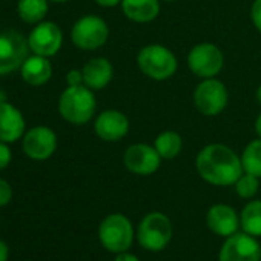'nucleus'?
<instances>
[{"instance_id": "f257e3e1", "label": "nucleus", "mask_w": 261, "mask_h": 261, "mask_svg": "<svg viewBox=\"0 0 261 261\" xmlns=\"http://www.w3.org/2000/svg\"><path fill=\"white\" fill-rule=\"evenodd\" d=\"M195 168L198 175L214 186H232L244 172L241 157L221 143L204 146L197 154Z\"/></svg>"}, {"instance_id": "f03ea898", "label": "nucleus", "mask_w": 261, "mask_h": 261, "mask_svg": "<svg viewBox=\"0 0 261 261\" xmlns=\"http://www.w3.org/2000/svg\"><path fill=\"white\" fill-rule=\"evenodd\" d=\"M97 101L94 91L85 85L68 86L59 98V112L71 124L88 123L95 112Z\"/></svg>"}, {"instance_id": "7ed1b4c3", "label": "nucleus", "mask_w": 261, "mask_h": 261, "mask_svg": "<svg viewBox=\"0 0 261 261\" xmlns=\"http://www.w3.org/2000/svg\"><path fill=\"white\" fill-rule=\"evenodd\" d=\"M137 65L146 77L157 82L171 79L178 68L177 57L163 45L143 46L137 54Z\"/></svg>"}, {"instance_id": "20e7f679", "label": "nucleus", "mask_w": 261, "mask_h": 261, "mask_svg": "<svg viewBox=\"0 0 261 261\" xmlns=\"http://www.w3.org/2000/svg\"><path fill=\"white\" fill-rule=\"evenodd\" d=\"M98 238L106 250L112 253L126 252L134 241L133 223L123 214H111L101 221L98 227Z\"/></svg>"}, {"instance_id": "39448f33", "label": "nucleus", "mask_w": 261, "mask_h": 261, "mask_svg": "<svg viewBox=\"0 0 261 261\" xmlns=\"http://www.w3.org/2000/svg\"><path fill=\"white\" fill-rule=\"evenodd\" d=\"M137 238L140 246L146 250H163L172 238V223L165 214L151 212L142 220Z\"/></svg>"}, {"instance_id": "423d86ee", "label": "nucleus", "mask_w": 261, "mask_h": 261, "mask_svg": "<svg viewBox=\"0 0 261 261\" xmlns=\"http://www.w3.org/2000/svg\"><path fill=\"white\" fill-rule=\"evenodd\" d=\"M108 37L109 28L106 22L98 16L80 17L71 30L72 43L83 51H94L101 48Z\"/></svg>"}, {"instance_id": "0eeeda50", "label": "nucleus", "mask_w": 261, "mask_h": 261, "mask_svg": "<svg viewBox=\"0 0 261 261\" xmlns=\"http://www.w3.org/2000/svg\"><path fill=\"white\" fill-rule=\"evenodd\" d=\"M229 101V94L223 82L214 79H203L194 91V105L200 114L215 117L221 114Z\"/></svg>"}, {"instance_id": "6e6552de", "label": "nucleus", "mask_w": 261, "mask_h": 261, "mask_svg": "<svg viewBox=\"0 0 261 261\" xmlns=\"http://www.w3.org/2000/svg\"><path fill=\"white\" fill-rule=\"evenodd\" d=\"M28 39L14 30L0 33V75L19 69L28 59Z\"/></svg>"}, {"instance_id": "1a4fd4ad", "label": "nucleus", "mask_w": 261, "mask_h": 261, "mask_svg": "<svg viewBox=\"0 0 261 261\" xmlns=\"http://www.w3.org/2000/svg\"><path fill=\"white\" fill-rule=\"evenodd\" d=\"M224 65L221 49L214 43H198L188 54L189 69L200 79H214Z\"/></svg>"}, {"instance_id": "9d476101", "label": "nucleus", "mask_w": 261, "mask_h": 261, "mask_svg": "<svg viewBox=\"0 0 261 261\" xmlns=\"http://www.w3.org/2000/svg\"><path fill=\"white\" fill-rule=\"evenodd\" d=\"M261 246L255 237L246 232H235L227 237L220 249L218 261H259Z\"/></svg>"}, {"instance_id": "9b49d317", "label": "nucleus", "mask_w": 261, "mask_h": 261, "mask_svg": "<svg viewBox=\"0 0 261 261\" xmlns=\"http://www.w3.org/2000/svg\"><path fill=\"white\" fill-rule=\"evenodd\" d=\"M123 163L129 172L146 177L159 171L162 165V157L154 146L136 143L126 149L123 155Z\"/></svg>"}, {"instance_id": "f8f14e48", "label": "nucleus", "mask_w": 261, "mask_h": 261, "mask_svg": "<svg viewBox=\"0 0 261 261\" xmlns=\"http://www.w3.org/2000/svg\"><path fill=\"white\" fill-rule=\"evenodd\" d=\"M30 49L43 57L56 56L63 45L62 30L53 22H40L28 36Z\"/></svg>"}, {"instance_id": "ddd939ff", "label": "nucleus", "mask_w": 261, "mask_h": 261, "mask_svg": "<svg viewBox=\"0 0 261 261\" xmlns=\"http://www.w3.org/2000/svg\"><path fill=\"white\" fill-rule=\"evenodd\" d=\"M23 152L37 162L48 160L57 149V136L48 126H36L23 137Z\"/></svg>"}, {"instance_id": "4468645a", "label": "nucleus", "mask_w": 261, "mask_h": 261, "mask_svg": "<svg viewBox=\"0 0 261 261\" xmlns=\"http://www.w3.org/2000/svg\"><path fill=\"white\" fill-rule=\"evenodd\" d=\"M94 130L105 142H120L129 133V120L117 109H106L95 118Z\"/></svg>"}, {"instance_id": "2eb2a0df", "label": "nucleus", "mask_w": 261, "mask_h": 261, "mask_svg": "<svg viewBox=\"0 0 261 261\" xmlns=\"http://www.w3.org/2000/svg\"><path fill=\"white\" fill-rule=\"evenodd\" d=\"M25 133V118L11 103H0V142L14 143Z\"/></svg>"}, {"instance_id": "dca6fc26", "label": "nucleus", "mask_w": 261, "mask_h": 261, "mask_svg": "<svg viewBox=\"0 0 261 261\" xmlns=\"http://www.w3.org/2000/svg\"><path fill=\"white\" fill-rule=\"evenodd\" d=\"M206 224L214 233L220 237H230L238 230L240 217L235 209L227 204H214L207 211Z\"/></svg>"}, {"instance_id": "f3484780", "label": "nucleus", "mask_w": 261, "mask_h": 261, "mask_svg": "<svg viewBox=\"0 0 261 261\" xmlns=\"http://www.w3.org/2000/svg\"><path fill=\"white\" fill-rule=\"evenodd\" d=\"M83 72V83L92 91H100L106 88L112 77H114V68L111 62L105 57H95L91 59L82 69Z\"/></svg>"}, {"instance_id": "a211bd4d", "label": "nucleus", "mask_w": 261, "mask_h": 261, "mask_svg": "<svg viewBox=\"0 0 261 261\" xmlns=\"http://www.w3.org/2000/svg\"><path fill=\"white\" fill-rule=\"evenodd\" d=\"M123 14L136 23H149L160 14V0H121Z\"/></svg>"}, {"instance_id": "6ab92c4d", "label": "nucleus", "mask_w": 261, "mask_h": 261, "mask_svg": "<svg viewBox=\"0 0 261 261\" xmlns=\"http://www.w3.org/2000/svg\"><path fill=\"white\" fill-rule=\"evenodd\" d=\"M22 79L31 85V86H42L45 85L51 75H53V66L48 57L34 54L33 57H28L23 65L20 66Z\"/></svg>"}, {"instance_id": "aec40b11", "label": "nucleus", "mask_w": 261, "mask_h": 261, "mask_svg": "<svg viewBox=\"0 0 261 261\" xmlns=\"http://www.w3.org/2000/svg\"><path fill=\"white\" fill-rule=\"evenodd\" d=\"M240 226L243 232L252 237H261V200L249 201L240 215Z\"/></svg>"}, {"instance_id": "412c9836", "label": "nucleus", "mask_w": 261, "mask_h": 261, "mask_svg": "<svg viewBox=\"0 0 261 261\" xmlns=\"http://www.w3.org/2000/svg\"><path fill=\"white\" fill-rule=\"evenodd\" d=\"M154 148L157 149V152L160 154L162 159L165 160H171L175 159L183 148V140L180 137L178 133H174V130H165V133H160L154 142Z\"/></svg>"}, {"instance_id": "4be33fe9", "label": "nucleus", "mask_w": 261, "mask_h": 261, "mask_svg": "<svg viewBox=\"0 0 261 261\" xmlns=\"http://www.w3.org/2000/svg\"><path fill=\"white\" fill-rule=\"evenodd\" d=\"M48 13V0H19L17 14L27 23H40Z\"/></svg>"}, {"instance_id": "5701e85b", "label": "nucleus", "mask_w": 261, "mask_h": 261, "mask_svg": "<svg viewBox=\"0 0 261 261\" xmlns=\"http://www.w3.org/2000/svg\"><path fill=\"white\" fill-rule=\"evenodd\" d=\"M243 171L261 178V139L252 140L241 154Z\"/></svg>"}, {"instance_id": "b1692460", "label": "nucleus", "mask_w": 261, "mask_h": 261, "mask_svg": "<svg viewBox=\"0 0 261 261\" xmlns=\"http://www.w3.org/2000/svg\"><path fill=\"white\" fill-rule=\"evenodd\" d=\"M258 188H259V178L252 174H247V172H243L241 177L235 181L237 194L246 200L255 197V194L258 192Z\"/></svg>"}, {"instance_id": "393cba45", "label": "nucleus", "mask_w": 261, "mask_h": 261, "mask_svg": "<svg viewBox=\"0 0 261 261\" xmlns=\"http://www.w3.org/2000/svg\"><path fill=\"white\" fill-rule=\"evenodd\" d=\"M13 197V189L8 181L0 178V206H5L11 201Z\"/></svg>"}, {"instance_id": "a878e982", "label": "nucleus", "mask_w": 261, "mask_h": 261, "mask_svg": "<svg viewBox=\"0 0 261 261\" xmlns=\"http://www.w3.org/2000/svg\"><path fill=\"white\" fill-rule=\"evenodd\" d=\"M13 154L11 149L8 148V143L0 142V169H5L11 163Z\"/></svg>"}, {"instance_id": "bb28decb", "label": "nucleus", "mask_w": 261, "mask_h": 261, "mask_svg": "<svg viewBox=\"0 0 261 261\" xmlns=\"http://www.w3.org/2000/svg\"><path fill=\"white\" fill-rule=\"evenodd\" d=\"M250 17H252L253 27L261 33V0H253L252 10H250Z\"/></svg>"}, {"instance_id": "cd10ccee", "label": "nucleus", "mask_w": 261, "mask_h": 261, "mask_svg": "<svg viewBox=\"0 0 261 261\" xmlns=\"http://www.w3.org/2000/svg\"><path fill=\"white\" fill-rule=\"evenodd\" d=\"M66 82H68V86L85 85V83H83V72L79 71V69H71V71L66 74Z\"/></svg>"}, {"instance_id": "c85d7f7f", "label": "nucleus", "mask_w": 261, "mask_h": 261, "mask_svg": "<svg viewBox=\"0 0 261 261\" xmlns=\"http://www.w3.org/2000/svg\"><path fill=\"white\" fill-rule=\"evenodd\" d=\"M95 4L103 8H114L117 5H121V0H95Z\"/></svg>"}, {"instance_id": "c756f323", "label": "nucleus", "mask_w": 261, "mask_h": 261, "mask_svg": "<svg viewBox=\"0 0 261 261\" xmlns=\"http://www.w3.org/2000/svg\"><path fill=\"white\" fill-rule=\"evenodd\" d=\"M114 261H140V259L136 255H133V253L121 252V253H117V256H115Z\"/></svg>"}, {"instance_id": "7c9ffc66", "label": "nucleus", "mask_w": 261, "mask_h": 261, "mask_svg": "<svg viewBox=\"0 0 261 261\" xmlns=\"http://www.w3.org/2000/svg\"><path fill=\"white\" fill-rule=\"evenodd\" d=\"M8 255H10L8 246L0 240V261H8Z\"/></svg>"}, {"instance_id": "2f4dec72", "label": "nucleus", "mask_w": 261, "mask_h": 261, "mask_svg": "<svg viewBox=\"0 0 261 261\" xmlns=\"http://www.w3.org/2000/svg\"><path fill=\"white\" fill-rule=\"evenodd\" d=\"M255 133H256V136L261 139V114L256 117V120H255Z\"/></svg>"}, {"instance_id": "473e14b6", "label": "nucleus", "mask_w": 261, "mask_h": 261, "mask_svg": "<svg viewBox=\"0 0 261 261\" xmlns=\"http://www.w3.org/2000/svg\"><path fill=\"white\" fill-rule=\"evenodd\" d=\"M7 100H8V97H7V92L0 89V103H5Z\"/></svg>"}, {"instance_id": "72a5a7b5", "label": "nucleus", "mask_w": 261, "mask_h": 261, "mask_svg": "<svg viewBox=\"0 0 261 261\" xmlns=\"http://www.w3.org/2000/svg\"><path fill=\"white\" fill-rule=\"evenodd\" d=\"M255 95H256V101L261 105V85L258 86V89H256V94H255Z\"/></svg>"}, {"instance_id": "f704fd0d", "label": "nucleus", "mask_w": 261, "mask_h": 261, "mask_svg": "<svg viewBox=\"0 0 261 261\" xmlns=\"http://www.w3.org/2000/svg\"><path fill=\"white\" fill-rule=\"evenodd\" d=\"M51 2H57V4H63V2H68V0H51Z\"/></svg>"}, {"instance_id": "c9c22d12", "label": "nucleus", "mask_w": 261, "mask_h": 261, "mask_svg": "<svg viewBox=\"0 0 261 261\" xmlns=\"http://www.w3.org/2000/svg\"><path fill=\"white\" fill-rule=\"evenodd\" d=\"M166 2H175V0H166Z\"/></svg>"}]
</instances>
